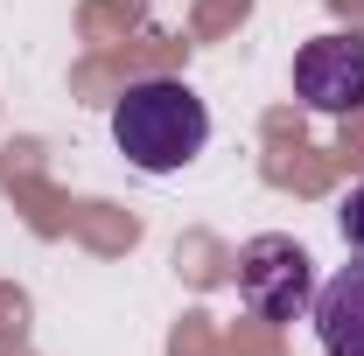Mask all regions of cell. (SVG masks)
I'll list each match as a JSON object with an SVG mask.
<instances>
[{"mask_svg": "<svg viewBox=\"0 0 364 356\" xmlns=\"http://www.w3.org/2000/svg\"><path fill=\"white\" fill-rule=\"evenodd\" d=\"M112 147L140 175H182L210 147V105L182 77H140L112 98Z\"/></svg>", "mask_w": 364, "mask_h": 356, "instance_id": "6da1fadb", "label": "cell"}, {"mask_svg": "<svg viewBox=\"0 0 364 356\" xmlns=\"http://www.w3.org/2000/svg\"><path fill=\"white\" fill-rule=\"evenodd\" d=\"M238 301L259 314V321H294V314L316 308V259L294 245V238H252L238 252Z\"/></svg>", "mask_w": 364, "mask_h": 356, "instance_id": "7a4b0ae2", "label": "cell"}, {"mask_svg": "<svg viewBox=\"0 0 364 356\" xmlns=\"http://www.w3.org/2000/svg\"><path fill=\"white\" fill-rule=\"evenodd\" d=\"M294 91H301L309 112H329V119L358 112L364 105V35L350 28V35L301 43V56H294Z\"/></svg>", "mask_w": 364, "mask_h": 356, "instance_id": "3957f363", "label": "cell"}, {"mask_svg": "<svg viewBox=\"0 0 364 356\" xmlns=\"http://www.w3.org/2000/svg\"><path fill=\"white\" fill-rule=\"evenodd\" d=\"M316 335L322 356H364V259L316 287Z\"/></svg>", "mask_w": 364, "mask_h": 356, "instance_id": "277c9868", "label": "cell"}, {"mask_svg": "<svg viewBox=\"0 0 364 356\" xmlns=\"http://www.w3.org/2000/svg\"><path fill=\"white\" fill-rule=\"evenodd\" d=\"M336 223H343V245H350V252L364 259V182L350 189V196H343V217H336Z\"/></svg>", "mask_w": 364, "mask_h": 356, "instance_id": "5b68a950", "label": "cell"}]
</instances>
